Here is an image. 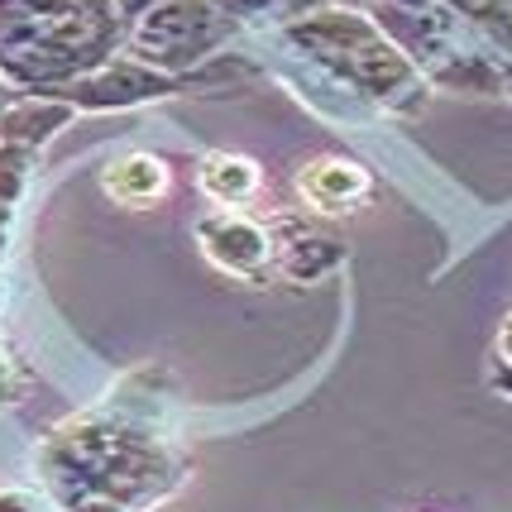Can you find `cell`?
Segmentation results:
<instances>
[{
    "mask_svg": "<svg viewBox=\"0 0 512 512\" xmlns=\"http://www.w3.org/2000/svg\"><path fill=\"white\" fill-rule=\"evenodd\" d=\"M115 34V0H0V77L77 82Z\"/></svg>",
    "mask_w": 512,
    "mask_h": 512,
    "instance_id": "obj_1",
    "label": "cell"
},
{
    "mask_svg": "<svg viewBox=\"0 0 512 512\" xmlns=\"http://www.w3.org/2000/svg\"><path fill=\"white\" fill-rule=\"evenodd\" d=\"M288 34L302 39L316 58L340 53V58H335L340 77L364 87L369 96L398 101V96H417V91H422V77L412 72V63H407L364 15H355V10H326V15H316V20H307V24H292Z\"/></svg>",
    "mask_w": 512,
    "mask_h": 512,
    "instance_id": "obj_2",
    "label": "cell"
},
{
    "mask_svg": "<svg viewBox=\"0 0 512 512\" xmlns=\"http://www.w3.org/2000/svg\"><path fill=\"white\" fill-rule=\"evenodd\" d=\"M230 34V10L221 0H163L134 29V48L149 67H173L206 58Z\"/></svg>",
    "mask_w": 512,
    "mask_h": 512,
    "instance_id": "obj_3",
    "label": "cell"
},
{
    "mask_svg": "<svg viewBox=\"0 0 512 512\" xmlns=\"http://www.w3.org/2000/svg\"><path fill=\"white\" fill-rule=\"evenodd\" d=\"M197 240L206 249V259L225 273H235V278H259L273 259V235H268V225L249 221L240 211H216V216H206L197 225Z\"/></svg>",
    "mask_w": 512,
    "mask_h": 512,
    "instance_id": "obj_4",
    "label": "cell"
},
{
    "mask_svg": "<svg viewBox=\"0 0 512 512\" xmlns=\"http://www.w3.org/2000/svg\"><path fill=\"white\" fill-rule=\"evenodd\" d=\"M168 91H173V77L149 63H101L67 87V101L77 111L82 106L111 111V106H134V101H149V96H168Z\"/></svg>",
    "mask_w": 512,
    "mask_h": 512,
    "instance_id": "obj_5",
    "label": "cell"
},
{
    "mask_svg": "<svg viewBox=\"0 0 512 512\" xmlns=\"http://www.w3.org/2000/svg\"><path fill=\"white\" fill-rule=\"evenodd\" d=\"M77 106L67 96H24V101H10L0 111V144H20L29 154H39L58 130L72 125Z\"/></svg>",
    "mask_w": 512,
    "mask_h": 512,
    "instance_id": "obj_6",
    "label": "cell"
},
{
    "mask_svg": "<svg viewBox=\"0 0 512 512\" xmlns=\"http://www.w3.org/2000/svg\"><path fill=\"white\" fill-rule=\"evenodd\" d=\"M297 192L316 211H345L369 197V173L350 158H316L297 173Z\"/></svg>",
    "mask_w": 512,
    "mask_h": 512,
    "instance_id": "obj_7",
    "label": "cell"
},
{
    "mask_svg": "<svg viewBox=\"0 0 512 512\" xmlns=\"http://www.w3.org/2000/svg\"><path fill=\"white\" fill-rule=\"evenodd\" d=\"M101 187L115 201H125V206H144V201L168 192V163L154 154H125L101 173Z\"/></svg>",
    "mask_w": 512,
    "mask_h": 512,
    "instance_id": "obj_8",
    "label": "cell"
},
{
    "mask_svg": "<svg viewBox=\"0 0 512 512\" xmlns=\"http://www.w3.org/2000/svg\"><path fill=\"white\" fill-rule=\"evenodd\" d=\"M201 192L211 201H221V206H240L259 192V163L245 154H211L201 163Z\"/></svg>",
    "mask_w": 512,
    "mask_h": 512,
    "instance_id": "obj_9",
    "label": "cell"
},
{
    "mask_svg": "<svg viewBox=\"0 0 512 512\" xmlns=\"http://www.w3.org/2000/svg\"><path fill=\"white\" fill-rule=\"evenodd\" d=\"M340 264H345V249L326 240V235H297V240L278 249V268L288 273L292 283H316L321 273H331Z\"/></svg>",
    "mask_w": 512,
    "mask_h": 512,
    "instance_id": "obj_10",
    "label": "cell"
},
{
    "mask_svg": "<svg viewBox=\"0 0 512 512\" xmlns=\"http://www.w3.org/2000/svg\"><path fill=\"white\" fill-rule=\"evenodd\" d=\"M29 173H34V154L20 144H0V206H15L24 197Z\"/></svg>",
    "mask_w": 512,
    "mask_h": 512,
    "instance_id": "obj_11",
    "label": "cell"
},
{
    "mask_svg": "<svg viewBox=\"0 0 512 512\" xmlns=\"http://www.w3.org/2000/svg\"><path fill=\"white\" fill-rule=\"evenodd\" d=\"M450 5H460L474 24H484L498 44L512 48V0H450Z\"/></svg>",
    "mask_w": 512,
    "mask_h": 512,
    "instance_id": "obj_12",
    "label": "cell"
},
{
    "mask_svg": "<svg viewBox=\"0 0 512 512\" xmlns=\"http://www.w3.org/2000/svg\"><path fill=\"white\" fill-rule=\"evenodd\" d=\"M24 393V374H20V364L10 359V350L0 345V402H20Z\"/></svg>",
    "mask_w": 512,
    "mask_h": 512,
    "instance_id": "obj_13",
    "label": "cell"
},
{
    "mask_svg": "<svg viewBox=\"0 0 512 512\" xmlns=\"http://www.w3.org/2000/svg\"><path fill=\"white\" fill-rule=\"evenodd\" d=\"M0 512H44V498L29 489H0Z\"/></svg>",
    "mask_w": 512,
    "mask_h": 512,
    "instance_id": "obj_14",
    "label": "cell"
},
{
    "mask_svg": "<svg viewBox=\"0 0 512 512\" xmlns=\"http://www.w3.org/2000/svg\"><path fill=\"white\" fill-rule=\"evenodd\" d=\"M10 235H15V206H0V259L10 249Z\"/></svg>",
    "mask_w": 512,
    "mask_h": 512,
    "instance_id": "obj_15",
    "label": "cell"
},
{
    "mask_svg": "<svg viewBox=\"0 0 512 512\" xmlns=\"http://www.w3.org/2000/svg\"><path fill=\"white\" fill-rule=\"evenodd\" d=\"M67 512H125L120 503H106V498H91V503H72Z\"/></svg>",
    "mask_w": 512,
    "mask_h": 512,
    "instance_id": "obj_16",
    "label": "cell"
},
{
    "mask_svg": "<svg viewBox=\"0 0 512 512\" xmlns=\"http://www.w3.org/2000/svg\"><path fill=\"white\" fill-rule=\"evenodd\" d=\"M498 355L512 364V316H508V326H503V335H498Z\"/></svg>",
    "mask_w": 512,
    "mask_h": 512,
    "instance_id": "obj_17",
    "label": "cell"
},
{
    "mask_svg": "<svg viewBox=\"0 0 512 512\" xmlns=\"http://www.w3.org/2000/svg\"><path fill=\"white\" fill-rule=\"evenodd\" d=\"M493 383H498V388H503V393L512 398V364H503V369H498V379H493Z\"/></svg>",
    "mask_w": 512,
    "mask_h": 512,
    "instance_id": "obj_18",
    "label": "cell"
},
{
    "mask_svg": "<svg viewBox=\"0 0 512 512\" xmlns=\"http://www.w3.org/2000/svg\"><path fill=\"white\" fill-rule=\"evenodd\" d=\"M10 106V87H5V77H0V111Z\"/></svg>",
    "mask_w": 512,
    "mask_h": 512,
    "instance_id": "obj_19",
    "label": "cell"
},
{
    "mask_svg": "<svg viewBox=\"0 0 512 512\" xmlns=\"http://www.w3.org/2000/svg\"><path fill=\"white\" fill-rule=\"evenodd\" d=\"M402 5H426V0H402Z\"/></svg>",
    "mask_w": 512,
    "mask_h": 512,
    "instance_id": "obj_20",
    "label": "cell"
},
{
    "mask_svg": "<svg viewBox=\"0 0 512 512\" xmlns=\"http://www.w3.org/2000/svg\"><path fill=\"white\" fill-rule=\"evenodd\" d=\"M0 302H5V288H0Z\"/></svg>",
    "mask_w": 512,
    "mask_h": 512,
    "instance_id": "obj_21",
    "label": "cell"
}]
</instances>
